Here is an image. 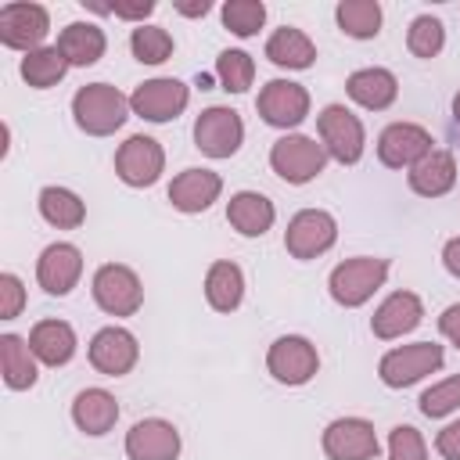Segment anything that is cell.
Returning <instances> with one entry per match:
<instances>
[{"mask_svg": "<svg viewBox=\"0 0 460 460\" xmlns=\"http://www.w3.org/2000/svg\"><path fill=\"white\" fill-rule=\"evenodd\" d=\"M388 460H428L424 435L413 424H395L388 431Z\"/></svg>", "mask_w": 460, "mask_h": 460, "instance_id": "obj_38", "label": "cell"}, {"mask_svg": "<svg viewBox=\"0 0 460 460\" xmlns=\"http://www.w3.org/2000/svg\"><path fill=\"white\" fill-rule=\"evenodd\" d=\"M460 406V374L446 377V381H435L431 388L420 392V413L424 417H446Z\"/></svg>", "mask_w": 460, "mask_h": 460, "instance_id": "obj_37", "label": "cell"}, {"mask_svg": "<svg viewBox=\"0 0 460 460\" xmlns=\"http://www.w3.org/2000/svg\"><path fill=\"white\" fill-rule=\"evenodd\" d=\"M50 32V14L40 4H7L0 7V43L11 50H40Z\"/></svg>", "mask_w": 460, "mask_h": 460, "instance_id": "obj_16", "label": "cell"}, {"mask_svg": "<svg viewBox=\"0 0 460 460\" xmlns=\"http://www.w3.org/2000/svg\"><path fill=\"white\" fill-rule=\"evenodd\" d=\"M72 420L83 435H108L119 420V402L108 388H83L75 399H72Z\"/></svg>", "mask_w": 460, "mask_h": 460, "instance_id": "obj_21", "label": "cell"}, {"mask_svg": "<svg viewBox=\"0 0 460 460\" xmlns=\"http://www.w3.org/2000/svg\"><path fill=\"white\" fill-rule=\"evenodd\" d=\"M22 79L29 83V86H36V90H47V86H58L61 79H65V72H68V61H65V54L58 50V47H40V50H29L25 58H22Z\"/></svg>", "mask_w": 460, "mask_h": 460, "instance_id": "obj_32", "label": "cell"}, {"mask_svg": "<svg viewBox=\"0 0 460 460\" xmlns=\"http://www.w3.org/2000/svg\"><path fill=\"white\" fill-rule=\"evenodd\" d=\"M406 47L413 58H438V50L446 47V25L431 14H417L406 29Z\"/></svg>", "mask_w": 460, "mask_h": 460, "instance_id": "obj_34", "label": "cell"}, {"mask_svg": "<svg viewBox=\"0 0 460 460\" xmlns=\"http://www.w3.org/2000/svg\"><path fill=\"white\" fill-rule=\"evenodd\" d=\"M129 50L140 65H162L172 54V36L162 25H137L129 32Z\"/></svg>", "mask_w": 460, "mask_h": 460, "instance_id": "obj_33", "label": "cell"}, {"mask_svg": "<svg viewBox=\"0 0 460 460\" xmlns=\"http://www.w3.org/2000/svg\"><path fill=\"white\" fill-rule=\"evenodd\" d=\"M456 183V158L446 147L428 151L413 169H410V190L420 198H442Z\"/></svg>", "mask_w": 460, "mask_h": 460, "instance_id": "obj_22", "label": "cell"}, {"mask_svg": "<svg viewBox=\"0 0 460 460\" xmlns=\"http://www.w3.org/2000/svg\"><path fill=\"white\" fill-rule=\"evenodd\" d=\"M442 266L460 280V237H449V241L442 244Z\"/></svg>", "mask_w": 460, "mask_h": 460, "instance_id": "obj_43", "label": "cell"}, {"mask_svg": "<svg viewBox=\"0 0 460 460\" xmlns=\"http://www.w3.org/2000/svg\"><path fill=\"white\" fill-rule=\"evenodd\" d=\"M93 302L108 313V316H133L144 305V284L140 277L122 266V262H104L93 273Z\"/></svg>", "mask_w": 460, "mask_h": 460, "instance_id": "obj_7", "label": "cell"}, {"mask_svg": "<svg viewBox=\"0 0 460 460\" xmlns=\"http://www.w3.org/2000/svg\"><path fill=\"white\" fill-rule=\"evenodd\" d=\"M205 298H208V305L216 313H234L241 305V298H244V273H241V266L230 262V259L212 262L208 273H205Z\"/></svg>", "mask_w": 460, "mask_h": 460, "instance_id": "obj_27", "label": "cell"}, {"mask_svg": "<svg viewBox=\"0 0 460 460\" xmlns=\"http://www.w3.org/2000/svg\"><path fill=\"white\" fill-rule=\"evenodd\" d=\"M349 97L367 111H385L399 97V79L388 68H359L345 79Z\"/></svg>", "mask_w": 460, "mask_h": 460, "instance_id": "obj_25", "label": "cell"}, {"mask_svg": "<svg viewBox=\"0 0 460 460\" xmlns=\"http://www.w3.org/2000/svg\"><path fill=\"white\" fill-rule=\"evenodd\" d=\"M316 133H320V144H323L327 158H334L341 165H356L363 158L367 133H363V122L345 104H327L316 115Z\"/></svg>", "mask_w": 460, "mask_h": 460, "instance_id": "obj_3", "label": "cell"}, {"mask_svg": "<svg viewBox=\"0 0 460 460\" xmlns=\"http://www.w3.org/2000/svg\"><path fill=\"white\" fill-rule=\"evenodd\" d=\"M266 58L277 68H309L316 61V43L295 29V25H280L270 40H266Z\"/></svg>", "mask_w": 460, "mask_h": 460, "instance_id": "obj_29", "label": "cell"}, {"mask_svg": "<svg viewBox=\"0 0 460 460\" xmlns=\"http://www.w3.org/2000/svg\"><path fill=\"white\" fill-rule=\"evenodd\" d=\"M338 29L352 40H374L381 32V4L377 0H341L334 7Z\"/></svg>", "mask_w": 460, "mask_h": 460, "instance_id": "obj_31", "label": "cell"}, {"mask_svg": "<svg viewBox=\"0 0 460 460\" xmlns=\"http://www.w3.org/2000/svg\"><path fill=\"white\" fill-rule=\"evenodd\" d=\"M129 115V101L111 83H86L72 93V119L90 137H111Z\"/></svg>", "mask_w": 460, "mask_h": 460, "instance_id": "obj_1", "label": "cell"}, {"mask_svg": "<svg viewBox=\"0 0 460 460\" xmlns=\"http://www.w3.org/2000/svg\"><path fill=\"white\" fill-rule=\"evenodd\" d=\"M54 47L65 54L68 68L72 65L75 68H86V65H97L104 58L108 40H104V29L101 25H93V22H72V25L61 29V36H58Z\"/></svg>", "mask_w": 460, "mask_h": 460, "instance_id": "obj_24", "label": "cell"}, {"mask_svg": "<svg viewBox=\"0 0 460 460\" xmlns=\"http://www.w3.org/2000/svg\"><path fill=\"white\" fill-rule=\"evenodd\" d=\"M216 75H219L223 90L244 93V90L252 86V79H255V61H252V54H244V50H223V54L216 58Z\"/></svg>", "mask_w": 460, "mask_h": 460, "instance_id": "obj_35", "label": "cell"}, {"mask_svg": "<svg viewBox=\"0 0 460 460\" xmlns=\"http://www.w3.org/2000/svg\"><path fill=\"white\" fill-rule=\"evenodd\" d=\"M0 370H4V385L14 388V392H25V388L36 385L40 370H36V356H32L25 338L0 334Z\"/></svg>", "mask_w": 460, "mask_h": 460, "instance_id": "obj_28", "label": "cell"}, {"mask_svg": "<svg viewBox=\"0 0 460 460\" xmlns=\"http://www.w3.org/2000/svg\"><path fill=\"white\" fill-rule=\"evenodd\" d=\"M442 363H446L442 345H435V341H413V345L388 349L381 356V363H377V374H381V381L388 388H406V385H417L428 374H435Z\"/></svg>", "mask_w": 460, "mask_h": 460, "instance_id": "obj_5", "label": "cell"}, {"mask_svg": "<svg viewBox=\"0 0 460 460\" xmlns=\"http://www.w3.org/2000/svg\"><path fill=\"white\" fill-rule=\"evenodd\" d=\"M424 320V302L413 291H392L370 316V331L381 341H395L402 334H410L417 323Z\"/></svg>", "mask_w": 460, "mask_h": 460, "instance_id": "obj_19", "label": "cell"}, {"mask_svg": "<svg viewBox=\"0 0 460 460\" xmlns=\"http://www.w3.org/2000/svg\"><path fill=\"white\" fill-rule=\"evenodd\" d=\"M334 241H338V223H334V216L323 212V208H302V212H295L291 223H288V230H284V248H288V255H295V259H302V262H305V259H316V255H323V252H331Z\"/></svg>", "mask_w": 460, "mask_h": 460, "instance_id": "obj_9", "label": "cell"}, {"mask_svg": "<svg viewBox=\"0 0 460 460\" xmlns=\"http://www.w3.org/2000/svg\"><path fill=\"white\" fill-rule=\"evenodd\" d=\"M155 11V4L151 0H140V4H108V14H115V18H129V22H140L144 25V18Z\"/></svg>", "mask_w": 460, "mask_h": 460, "instance_id": "obj_42", "label": "cell"}, {"mask_svg": "<svg viewBox=\"0 0 460 460\" xmlns=\"http://www.w3.org/2000/svg\"><path fill=\"white\" fill-rule=\"evenodd\" d=\"M226 219L230 226L241 234V237H262L273 219H277V208L266 194L259 190H237L230 201H226Z\"/></svg>", "mask_w": 460, "mask_h": 460, "instance_id": "obj_23", "label": "cell"}, {"mask_svg": "<svg viewBox=\"0 0 460 460\" xmlns=\"http://www.w3.org/2000/svg\"><path fill=\"white\" fill-rule=\"evenodd\" d=\"M219 194H223V176L212 169H183L169 183V205L187 216L205 212Z\"/></svg>", "mask_w": 460, "mask_h": 460, "instance_id": "obj_20", "label": "cell"}, {"mask_svg": "<svg viewBox=\"0 0 460 460\" xmlns=\"http://www.w3.org/2000/svg\"><path fill=\"white\" fill-rule=\"evenodd\" d=\"M438 331H442V338H449V341L460 349V302H453V305L442 309V316H438Z\"/></svg>", "mask_w": 460, "mask_h": 460, "instance_id": "obj_41", "label": "cell"}, {"mask_svg": "<svg viewBox=\"0 0 460 460\" xmlns=\"http://www.w3.org/2000/svg\"><path fill=\"white\" fill-rule=\"evenodd\" d=\"M388 280V259H374V255H356V259H345L331 270L327 277V291L338 305L345 309H356L363 302L374 298L377 288H385Z\"/></svg>", "mask_w": 460, "mask_h": 460, "instance_id": "obj_2", "label": "cell"}, {"mask_svg": "<svg viewBox=\"0 0 460 460\" xmlns=\"http://www.w3.org/2000/svg\"><path fill=\"white\" fill-rule=\"evenodd\" d=\"M255 108H259L262 122H270L277 129H291L309 115V90L291 79H270L259 90Z\"/></svg>", "mask_w": 460, "mask_h": 460, "instance_id": "obj_13", "label": "cell"}, {"mask_svg": "<svg viewBox=\"0 0 460 460\" xmlns=\"http://www.w3.org/2000/svg\"><path fill=\"white\" fill-rule=\"evenodd\" d=\"M36 205H40V216H43L50 226H58V230H75V226H83V219H86L83 198H79L75 190H68V187H43Z\"/></svg>", "mask_w": 460, "mask_h": 460, "instance_id": "obj_30", "label": "cell"}, {"mask_svg": "<svg viewBox=\"0 0 460 460\" xmlns=\"http://www.w3.org/2000/svg\"><path fill=\"white\" fill-rule=\"evenodd\" d=\"M126 456L129 460H176L180 456V431L162 417H144L126 431Z\"/></svg>", "mask_w": 460, "mask_h": 460, "instance_id": "obj_18", "label": "cell"}, {"mask_svg": "<svg viewBox=\"0 0 460 460\" xmlns=\"http://www.w3.org/2000/svg\"><path fill=\"white\" fill-rule=\"evenodd\" d=\"M435 449L442 460H460V417L449 420L438 435H435Z\"/></svg>", "mask_w": 460, "mask_h": 460, "instance_id": "obj_40", "label": "cell"}, {"mask_svg": "<svg viewBox=\"0 0 460 460\" xmlns=\"http://www.w3.org/2000/svg\"><path fill=\"white\" fill-rule=\"evenodd\" d=\"M208 0H198V4H176V11L180 14H187V18H201V14H208Z\"/></svg>", "mask_w": 460, "mask_h": 460, "instance_id": "obj_44", "label": "cell"}, {"mask_svg": "<svg viewBox=\"0 0 460 460\" xmlns=\"http://www.w3.org/2000/svg\"><path fill=\"white\" fill-rule=\"evenodd\" d=\"M29 349L47 367H65L75 356V331L65 320H40L29 331Z\"/></svg>", "mask_w": 460, "mask_h": 460, "instance_id": "obj_26", "label": "cell"}, {"mask_svg": "<svg viewBox=\"0 0 460 460\" xmlns=\"http://www.w3.org/2000/svg\"><path fill=\"white\" fill-rule=\"evenodd\" d=\"M320 446H323L327 460H377V453H381L377 431L363 417H338V420H331L323 428Z\"/></svg>", "mask_w": 460, "mask_h": 460, "instance_id": "obj_10", "label": "cell"}, {"mask_svg": "<svg viewBox=\"0 0 460 460\" xmlns=\"http://www.w3.org/2000/svg\"><path fill=\"white\" fill-rule=\"evenodd\" d=\"M244 144V122L234 108H205L198 119H194V147L208 158H230L237 155Z\"/></svg>", "mask_w": 460, "mask_h": 460, "instance_id": "obj_8", "label": "cell"}, {"mask_svg": "<svg viewBox=\"0 0 460 460\" xmlns=\"http://www.w3.org/2000/svg\"><path fill=\"white\" fill-rule=\"evenodd\" d=\"M25 309V288L14 273H0V320H14Z\"/></svg>", "mask_w": 460, "mask_h": 460, "instance_id": "obj_39", "label": "cell"}, {"mask_svg": "<svg viewBox=\"0 0 460 460\" xmlns=\"http://www.w3.org/2000/svg\"><path fill=\"white\" fill-rule=\"evenodd\" d=\"M187 101H190V90L180 79L158 75V79H147L133 90L129 108H133V115H140L147 122H172L176 115H183Z\"/></svg>", "mask_w": 460, "mask_h": 460, "instance_id": "obj_12", "label": "cell"}, {"mask_svg": "<svg viewBox=\"0 0 460 460\" xmlns=\"http://www.w3.org/2000/svg\"><path fill=\"white\" fill-rule=\"evenodd\" d=\"M86 356H90V367L97 370V374H104V377H122V374H129L133 367H137V359H140V345H137V338L126 331V327H101L93 338H90V349H86Z\"/></svg>", "mask_w": 460, "mask_h": 460, "instance_id": "obj_15", "label": "cell"}, {"mask_svg": "<svg viewBox=\"0 0 460 460\" xmlns=\"http://www.w3.org/2000/svg\"><path fill=\"white\" fill-rule=\"evenodd\" d=\"M79 277H83V252L75 244L54 241V244H47L40 252V259H36V280H40V288L47 295L65 298L79 284Z\"/></svg>", "mask_w": 460, "mask_h": 460, "instance_id": "obj_17", "label": "cell"}, {"mask_svg": "<svg viewBox=\"0 0 460 460\" xmlns=\"http://www.w3.org/2000/svg\"><path fill=\"white\" fill-rule=\"evenodd\" d=\"M262 22H266V7L259 0H226L223 4V25L241 40L255 36L262 29Z\"/></svg>", "mask_w": 460, "mask_h": 460, "instance_id": "obj_36", "label": "cell"}, {"mask_svg": "<svg viewBox=\"0 0 460 460\" xmlns=\"http://www.w3.org/2000/svg\"><path fill=\"white\" fill-rule=\"evenodd\" d=\"M453 115H456V122H460V90L453 93Z\"/></svg>", "mask_w": 460, "mask_h": 460, "instance_id": "obj_45", "label": "cell"}, {"mask_svg": "<svg viewBox=\"0 0 460 460\" xmlns=\"http://www.w3.org/2000/svg\"><path fill=\"white\" fill-rule=\"evenodd\" d=\"M266 370L273 374V381L298 388V385H309V381L316 377V370H320V352H316V345H313L309 338H302V334H280V338L270 345V352H266Z\"/></svg>", "mask_w": 460, "mask_h": 460, "instance_id": "obj_6", "label": "cell"}, {"mask_svg": "<svg viewBox=\"0 0 460 460\" xmlns=\"http://www.w3.org/2000/svg\"><path fill=\"white\" fill-rule=\"evenodd\" d=\"M270 165H273V172H277L284 183L302 187V183H309V180H316V176L323 172L327 151H323V144H316L313 137L288 133V137H280V140L270 147Z\"/></svg>", "mask_w": 460, "mask_h": 460, "instance_id": "obj_4", "label": "cell"}, {"mask_svg": "<svg viewBox=\"0 0 460 460\" xmlns=\"http://www.w3.org/2000/svg\"><path fill=\"white\" fill-rule=\"evenodd\" d=\"M162 169H165V151L155 137L137 133L126 144H119V151H115V172L126 187H151V183H158Z\"/></svg>", "mask_w": 460, "mask_h": 460, "instance_id": "obj_11", "label": "cell"}, {"mask_svg": "<svg viewBox=\"0 0 460 460\" xmlns=\"http://www.w3.org/2000/svg\"><path fill=\"white\" fill-rule=\"evenodd\" d=\"M428 151H435V140L417 122H392L377 137V158L388 169H413Z\"/></svg>", "mask_w": 460, "mask_h": 460, "instance_id": "obj_14", "label": "cell"}]
</instances>
